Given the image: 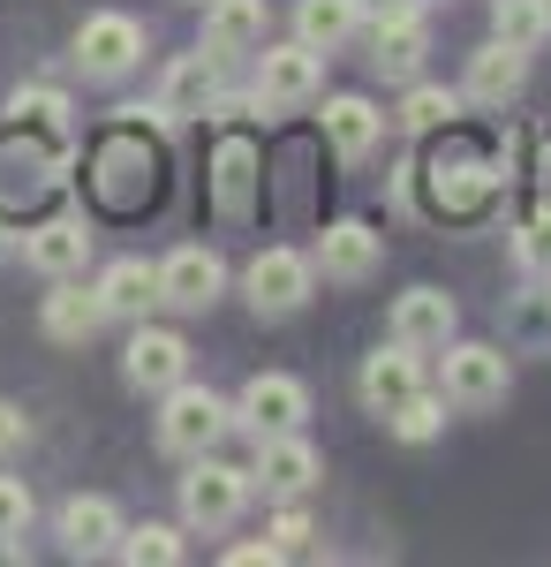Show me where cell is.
Instances as JSON below:
<instances>
[{"mask_svg": "<svg viewBox=\"0 0 551 567\" xmlns=\"http://www.w3.org/2000/svg\"><path fill=\"white\" fill-rule=\"evenodd\" d=\"M227 424H235V409H227L212 386H189V379H181V386L159 393V446L181 454V462L212 454L219 439H227Z\"/></svg>", "mask_w": 551, "mask_h": 567, "instance_id": "obj_1", "label": "cell"}, {"mask_svg": "<svg viewBox=\"0 0 551 567\" xmlns=\"http://www.w3.org/2000/svg\"><path fill=\"white\" fill-rule=\"evenodd\" d=\"M416 175H430V205H438L446 219H468V213H484V205L499 197V159L476 152V144H446V152L424 159Z\"/></svg>", "mask_w": 551, "mask_h": 567, "instance_id": "obj_2", "label": "cell"}, {"mask_svg": "<svg viewBox=\"0 0 551 567\" xmlns=\"http://www.w3.org/2000/svg\"><path fill=\"white\" fill-rule=\"evenodd\" d=\"M242 507H250V470L197 454V462H189V477H181V523L212 537V529H227Z\"/></svg>", "mask_w": 551, "mask_h": 567, "instance_id": "obj_3", "label": "cell"}, {"mask_svg": "<svg viewBox=\"0 0 551 567\" xmlns=\"http://www.w3.org/2000/svg\"><path fill=\"white\" fill-rule=\"evenodd\" d=\"M318 45H257V106L264 114H295V106H310L318 99Z\"/></svg>", "mask_w": 551, "mask_h": 567, "instance_id": "obj_4", "label": "cell"}, {"mask_svg": "<svg viewBox=\"0 0 551 567\" xmlns=\"http://www.w3.org/2000/svg\"><path fill=\"white\" fill-rule=\"evenodd\" d=\"M507 386H513L507 349H491V341H461V349H446V401H454V409H499Z\"/></svg>", "mask_w": 551, "mask_h": 567, "instance_id": "obj_5", "label": "cell"}, {"mask_svg": "<svg viewBox=\"0 0 551 567\" xmlns=\"http://www.w3.org/2000/svg\"><path fill=\"white\" fill-rule=\"evenodd\" d=\"M310 272H318V265L302 258V250H257L250 272H242L250 310L257 318H288V310H302L310 303Z\"/></svg>", "mask_w": 551, "mask_h": 567, "instance_id": "obj_6", "label": "cell"}, {"mask_svg": "<svg viewBox=\"0 0 551 567\" xmlns=\"http://www.w3.org/2000/svg\"><path fill=\"white\" fill-rule=\"evenodd\" d=\"M136 61H144V23H136V16H84V23H76V69H84V76H106V84H114Z\"/></svg>", "mask_w": 551, "mask_h": 567, "instance_id": "obj_7", "label": "cell"}, {"mask_svg": "<svg viewBox=\"0 0 551 567\" xmlns=\"http://www.w3.org/2000/svg\"><path fill=\"white\" fill-rule=\"evenodd\" d=\"M122 379L136 393H167L189 379V341L181 333H167V326H136L122 349Z\"/></svg>", "mask_w": 551, "mask_h": 567, "instance_id": "obj_8", "label": "cell"}, {"mask_svg": "<svg viewBox=\"0 0 551 567\" xmlns=\"http://www.w3.org/2000/svg\"><path fill=\"white\" fill-rule=\"evenodd\" d=\"M302 416H310V386L288 379V371H257L242 401H235V424H250L257 439L264 432H302Z\"/></svg>", "mask_w": 551, "mask_h": 567, "instance_id": "obj_9", "label": "cell"}, {"mask_svg": "<svg viewBox=\"0 0 551 567\" xmlns=\"http://www.w3.org/2000/svg\"><path fill=\"white\" fill-rule=\"evenodd\" d=\"M219 288H227V265H219V250H205V243H181V250H167V258H159V303H174V310H212Z\"/></svg>", "mask_w": 551, "mask_h": 567, "instance_id": "obj_10", "label": "cell"}, {"mask_svg": "<svg viewBox=\"0 0 551 567\" xmlns=\"http://www.w3.org/2000/svg\"><path fill=\"white\" fill-rule=\"evenodd\" d=\"M385 258V235L371 219H333L325 235H318V272L340 280V288H355V280H371Z\"/></svg>", "mask_w": 551, "mask_h": 567, "instance_id": "obj_11", "label": "cell"}, {"mask_svg": "<svg viewBox=\"0 0 551 567\" xmlns=\"http://www.w3.org/2000/svg\"><path fill=\"white\" fill-rule=\"evenodd\" d=\"M430 53V23L416 8H393V16H371V69L393 76V84H408L416 69H424Z\"/></svg>", "mask_w": 551, "mask_h": 567, "instance_id": "obj_12", "label": "cell"}, {"mask_svg": "<svg viewBox=\"0 0 551 567\" xmlns=\"http://www.w3.org/2000/svg\"><path fill=\"white\" fill-rule=\"evenodd\" d=\"M521 84H529V53H513L507 39H491V45H476V53H468V76H461L468 106H513Z\"/></svg>", "mask_w": 551, "mask_h": 567, "instance_id": "obj_13", "label": "cell"}, {"mask_svg": "<svg viewBox=\"0 0 551 567\" xmlns=\"http://www.w3.org/2000/svg\"><path fill=\"white\" fill-rule=\"evenodd\" d=\"M250 484L280 492V499L310 492V484H318V446H310L302 432H264V439H257V470H250Z\"/></svg>", "mask_w": 551, "mask_h": 567, "instance_id": "obj_14", "label": "cell"}, {"mask_svg": "<svg viewBox=\"0 0 551 567\" xmlns=\"http://www.w3.org/2000/svg\"><path fill=\"white\" fill-rule=\"evenodd\" d=\"M144 189H152V152L136 144V130H114L98 144V197L128 213V205H144Z\"/></svg>", "mask_w": 551, "mask_h": 567, "instance_id": "obj_15", "label": "cell"}, {"mask_svg": "<svg viewBox=\"0 0 551 567\" xmlns=\"http://www.w3.org/2000/svg\"><path fill=\"white\" fill-rule=\"evenodd\" d=\"M355 386H363V409H371V416H393L408 393L424 386V355L408 349V341H393V349L363 355V379H355Z\"/></svg>", "mask_w": 551, "mask_h": 567, "instance_id": "obj_16", "label": "cell"}, {"mask_svg": "<svg viewBox=\"0 0 551 567\" xmlns=\"http://www.w3.org/2000/svg\"><path fill=\"white\" fill-rule=\"evenodd\" d=\"M219 53L205 45V53H174L167 61V84H159V114L167 122H181V114H212V99H219Z\"/></svg>", "mask_w": 551, "mask_h": 567, "instance_id": "obj_17", "label": "cell"}, {"mask_svg": "<svg viewBox=\"0 0 551 567\" xmlns=\"http://www.w3.org/2000/svg\"><path fill=\"white\" fill-rule=\"evenodd\" d=\"M114 545H122V507L98 499V492H76V499L61 507V553H69V560H98V553H114Z\"/></svg>", "mask_w": 551, "mask_h": 567, "instance_id": "obj_18", "label": "cell"}, {"mask_svg": "<svg viewBox=\"0 0 551 567\" xmlns=\"http://www.w3.org/2000/svg\"><path fill=\"white\" fill-rule=\"evenodd\" d=\"M393 341H408L416 355L446 349V341H454V296H446V288H408V296L393 303Z\"/></svg>", "mask_w": 551, "mask_h": 567, "instance_id": "obj_19", "label": "cell"}, {"mask_svg": "<svg viewBox=\"0 0 551 567\" xmlns=\"http://www.w3.org/2000/svg\"><path fill=\"white\" fill-rule=\"evenodd\" d=\"M23 258L39 265L45 280H69V272H84V258H91V227L76 213L45 219V227H31V235H23Z\"/></svg>", "mask_w": 551, "mask_h": 567, "instance_id": "obj_20", "label": "cell"}, {"mask_svg": "<svg viewBox=\"0 0 551 567\" xmlns=\"http://www.w3.org/2000/svg\"><path fill=\"white\" fill-rule=\"evenodd\" d=\"M264 23H272L264 0H212V8H205V45H212L219 61H227V53H257V45H264Z\"/></svg>", "mask_w": 551, "mask_h": 567, "instance_id": "obj_21", "label": "cell"}, {"mask_svg": "<svg viewBox=\"0 0 551 567\" xmlns=\"http://www.w3.org/2000/svg\"><path fill=\"white\" fill-rule=\"evenodd\" d=\"M378 136H385V114L371 106V99H355V91L325 99V144H333L340 159H363Z\"/></svg>", "mask_w": 551, "mask_h": 567, "instance_id": "obj_22", "label": "cell"}, {"mask_svg": "<svg viewBox=\"0 0 551 567\" xmlns=\"http://www.w3.org/2000/svg\"><path fill=\"white\" fill-rule=\"evenodd\" d=\"M98 303H106V318H144V310L159 303V265L114 258L106 272H98Z\"/></svg>", "mask_w": 551, "mask_h": 567, "instance_id": "obj_23", "label": "cell"}, {"mask_svg": "<svg viewBox=\"0 0 551 567\" xmlns=\"http://www.w3.org/2000/svg\"><path fill=\"white\" fill-rule=\"evenodd\" d=\"M39 326L53 333V341H91L98 326H106V303H98V288H53L45 296V310H39Z\"/></svg>", "mask_w": 551, "mask_h": 567, "instance_id": "obj_24", "label": "cell"}, {"mask_svg": "<svg viewBox=\"0 0 551 567\" xmlns=\"http://www.w3.org/2000/svg\"><path fill=\"white\" fill-rule=\"evenodd\" d=\"M355 23H363V8H355V0H295V39L318 45V53L347 45V39H355Z\"/></svg>", "mask_w": 551, "mask_h": 567, "instance_id": "obj_25", "label": "cell"}, {"mask_svg": "<svg viewBox=\"0 0 551 567\" xmlns=\"http://www.w3.org/2000/svg\"><path fill=\"white\" fill-rule=\"evenodd\" d=\"M212 189H219V213L227 219H250V189H257V152L235 136L219 144V167H212Z\"/></svg>", "mask_w": 551, "mask_h": 567, "instance_id": "obj_26", "label": "cell"}, {"mask_svg": "<svg viewBox=\"0 0 551 567\" xmlns=\"http://www.w3.org/2000/svg\"><path fill=\"white\" fill-rule=\"evenodd\" d=\"M491 39H507L513 53H537L551 39V8L544 0H491Z\"/></svg>", "mask_w": 551, "mask_h": 567, "instance_id": "obj_27", "label": "cell"}, {"mask_svg": "<svg viewBox=\"0 0 551 567\" xmlns=\"http://www.w3.org/2000/svg\"><path fill=\"white\" fill-rule=\"evenodd\" d=\"M385 432L393 439H408V446H424V439H438L446 432V393H408V401H401V409H393V416H385Z\"/></svg>", "mask_w": 551, "mask_h": 567, "instance_id": "obj_28", "label": "cell"}, {"mask_svg": "<svg viewBox=\"0 0 551 567\" xmlns=\"http://www.w3.org/2000/svg\"><path fill=\"white\" fill-rule=\"evenodd\" d=\"M128 567H174L181 560V529L167 523H144V529H122V545H114Z\"/></svg>", "mask_w": 551, "mask_h": 567, "instance_id": "obj_29", "label": "cell"}, {"mask_svg": "<svg viewBox=\"0 0 551 567\" xmlns=\"http://www.w3.org/2000/svg\"><path fill=\"white\" fill-rule=\"evenodd\" d=\"M454 114H461V91H438V84H416L408 91V106H401V122L424 136V130H454Z\"/></svg>", "mask_w": 551, "mask_h": 567, "instance_id": "obj_30", "label": "cell"}, {"mask_svg": "<svg viewBox=\"0 0 551 567\" xmlns=\"http://www.w3.org/2000/svg\"><path fill=\"white\" fill-rule=\"evenodd\" d=\"M8 114H15V130H61V122H69V99L53 84H31V91L8 99Z\"/></svg>", "mask_w": 551, "mask_h": 567, "instance_id": "obj_31", "label": "cell"}, {"mask_svg": "<svg viewBox=\"0 0 551 567\" xmlns=\"http://www.w3.org/2000/svg\"><path fill=\"white\" fill-rule=\"evenodd\" d=\"M513 258H521V272H529V280H551V205L513 227Z\"/></svg>", "mask_w": 551, "mask_h": 567, "instance_id": "obj_32", "label": "cell"}, {"mask_svg": "<svg viewBox=\"0 0 551 567\" xmlns=\"http://www.w3.org/2000/svg\"><path fill=\"white\" fill-rule=\"evenodd\" d=\"M23 523H31V484L0 477V537H23Z\"/></svg>", "mask_w": 551, "mask_h": 567, "instance_id": "obj_33", "label": "cell"}, {"mask_svg": "<svg viewBox=\"0 0 551 567\" xmlns=\"http://www.w3.org/2000/svg\"><path fill=\"white\" fill-rule=\"evenodd\" d=\"M23 439H31V416L0 401V454H8V446H23Z\"/></svg>", "mask_w": 551, "mask_h": 567, "instance_id": "obj_34", "label": "cell"}, {"mask_svg": "<svg viewBox=\"0 0 551 567\" xmlns=\"http://www.w3.org/2000/svg\"><path fill=\"white\" fill-rule=\"evenodd\" d=\"M227 560H235V567H272V560H280V545H272V537H264V545H235Z\"/></svg>", "mask_w": 551, "mask_h": 567, "instance_id": "obj_35", "label": "cell"}, {"mask_svg": "<svg viewBox=\"0 0 551 567\" xmlns=\"http://www.w3.org/2000/svg\"><path fill=\"white\" fill-rule=\"evenodd\" d=\"M302 537H310V523H302V515H280V523H272V545H280V553H295Z\"/></svg>", "mask_w": 551, "mask_h": 567, "instance_id": "obj_36", "label": "cell"}, {"mask_svg": "<svg viewBox=\"0 0 551 567\" xmlns=\"http://www.w3.org/2000/svg\"><path fill=\"white\" fill-rule=\"evenodd\" d=\"M537 182H544V205H551V136L537 144Z\"/></svg>", "mask_w": 551, "mask_h": 567, "instance_id": "obj_37", "label": "cell"}, {"mask_svg": "<svg viewBox=\"0 0 551 567\" xmlns=\"http://www.w3.org/2000/svg\"><path fill=\"white\" fill-rule=\"evenodd\" d=\"M363 16H393V8H416V0H355Z\"/></svg>", "mask_w": 551, "mask_h": 567, "instance_id": "obj_38", "label": "cell"}, {"mask_svg": "<svg viewBox=\"0 0 551 567\" xmlns=\"http://www.w3.org/2000/svg\"><path fill=\"white\" fill-rule=\"evenodd\" d=\"M544 8H551V0H544Z\"/></svg>", "mask_w": 551, "mask_h": 567, "instance_id": "obj_39", "label": "cell"}]
</instances>
